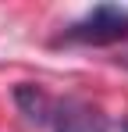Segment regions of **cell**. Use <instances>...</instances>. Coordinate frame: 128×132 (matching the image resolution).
I'll list each match as a JSON object with an SVG mask.
<instances>
[{
	"label": "cell",
	"instance_id": "obj_1",
	"mask_svg": "<svg viewBox=\"0 0 128 132\" xmlns=\"http://www.w3.org/2000/svg\"><path fill=\"white\" fill-rule=\"evenodd\" d=\"M128 39V7L121 4H96L82 18L64 25L53 46H114Z\"/></svg>",
	"mask_w": 128,
	"mask_h": 132
},
{
	"label": "cell",
	"instance_id": "obj_2",
	"mask_svg": "<svg viewBox=\"0 0 128 132\" xmlns=\"http://www.w3.org/2000/svg\"><path fill=\"white\" fill-rule=\"evenodd\" d=\"M53 132H110L107 118L85 100H57L50 114Z\"/></svg>",
	"mask_w": 128,
	"mask_h": 132
},
{
	"label": "cell",
	"instance_id": "obj_3",
	"mask_svg": "<svg viewBox=\"0 0 128 132\" xmlns=\"http://www.w3.org/2000/svg\"><path fill=\"white\" fill-rule=\"evenodd\" d=\"M14 104L18 111L25 114V121H32V125H50V114H53V104L57 100H50V93L36 82H18L14 86Z\"/></svg>",
	"mask_w": 128,
	"mask_h": 132
},
{
	"label": "cell",
	"instance_id": "obj_4",
	"mask_svg": "<svg viewBox=\"0 0 128 132\" xmlns=\"http://www.w3.org/2000/svg\"><path fill=\"white\" fill-rule=\"evenodd\" d=\"M121 129H125V132H128V118H125V121H121Z\"/></svg>",
	"mask_w": 128,
	"mask_h": 132
}]
</instances>
